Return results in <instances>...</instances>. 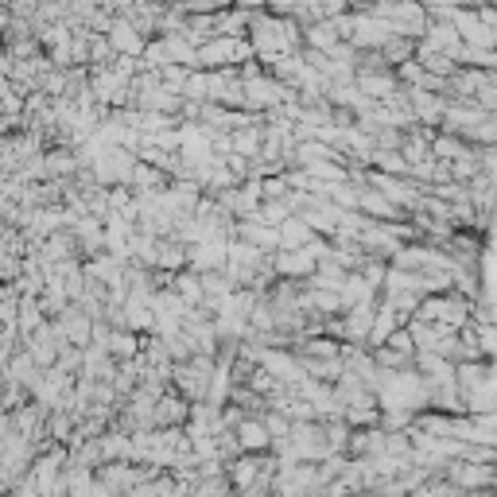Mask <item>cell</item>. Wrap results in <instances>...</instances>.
<instances>
[{
    "instance_id": "1",
    "label": "cell",
    "mask_w": 497,
    "mask_h": 497,
    "mask_svg": "<svg viewBox=\"0 0 497 497\" xmlns=\"http://www.w3.org/2000/svg\"><path fill=\"white\" fill-rule=\"evenodd\" d=\"M264 447H272V439H268L261 420H241L237 424V451H264Z\"/></svg>"
},
{
    "instance_id": "2",
    "label": "cell",
    "mask_w": 497,
    "mask_h": 497,
    "mask_svg": "<svg viewBox=\"0 0 497 497\" xmlns=\"http://www.w3.org/2000/svg\"><path fill=\"white\" fill-rule=\"evenodd\" d=\"M179 385L187 388L191 396H203L206 393V385H210V362H191V366H183L179 369Z\"/></svg>"
},
{
    "instance_id": "3",
    "label": "cell",
    "mask_w": 497,
    "mask_h": 497,
    "mask_svg": "<svg viewBox=\"0 0 497 497\" xmlns=\"http://www.w3.org/2000/svg\"><path fill=\"white\" fill-rule=\"evenodd\" d=\"M175 292L183 295V299H203V284H198V280H194V276H179V284H175Z\"/></svg>"
},
{
    "instance_id": "4",
    "label": "cell",
    "mask_w": 497,
    "mask_h": 497,
    "mask_svg": "<svg viewBox=\"0 0 497 497\" xmlns=\"http://www.w3.org/2000/svg\"><path fill=\"white\" fill-rule=\"evenodd\" d=\"M113 43H117V47H124V51H136V47H140L129 24H117V28H113Z\"/></svg>"
},
{
    "instance_id": "5",
    "label": "cell",
    "mask_w": 497,
    "mask_h": 497,
    "mask_svg": "<svg viewBox=\"0 0 497 497\" xmlns=\"http://www.w3.org/2000/svg\"><path fill=\"white\" fill-rule=\"evenodd\" d=\"M109 350H113V354L129 357V354H136V338H132V335H113L109 338Z\"/></svg>"
}]
</instances>
